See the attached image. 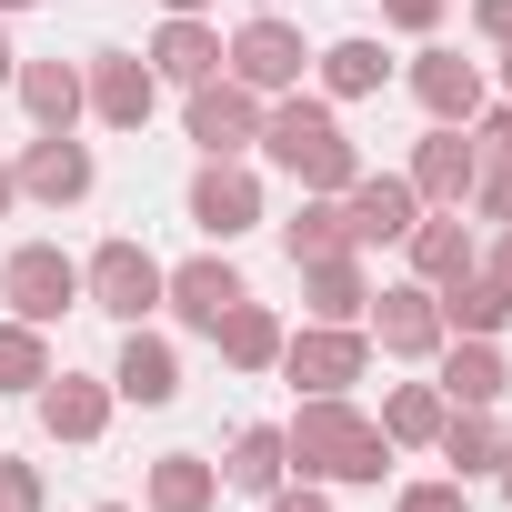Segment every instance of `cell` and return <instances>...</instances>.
Listing matches in <instances>:
<instances>
[{
    "label": "cell",
    "mask_w": 512,
    "mask_h": 512,
    "mask_svg": "<svg viewBox=\"0 0 512 512\" xmlns=\"http://www.w3.org/2000/svg\"><path fill=\"white\" fill-rule=\"evenodd\" d=\"M282 442H292V472L322 482V492H362V482L392 472V442H382L372 412H352V392H312V402L282 422Z\"/></svg>",
    "instance_id": "6da1fadb"
},
{
    "label": "cell",
    "mask_w": 512,
    "mask_h": 512,
    "mask_svg": "<svg viewBox=\"0 0 512 512\" xmlns=\"http://www.w3.org/2000/svg\"><path fill=\"white\" fill-rule=\"evenodd\" d=\"M251 151H272L302 191H352V171H362V151H352V131H342V111L322 101V91H282V101H262V141Z\"/></svg>",
    "instance_id": "7a4b0ae2"
},
{
    "label": "cell",
    "mask_w": 512,
    "mask_h": 512,
    "mask_svg": "<svg viewBox=\"0 0 512 512\" xmlns=\"http://www.w3.org/2000/svg\"><path fill=\"white\" fill-rule=\"evenodd\" d=\"M302 402L312 392H352L362 372H372V332L362 322H302V332H282V362H272Z\"/></svg>",
    "instance_id": "3957f363"
},
{
    "label": "cell",
    "mask_w": 512,
    "mask_h": 512,
    "mask_svg": "<svg viewBox=\"0 0 512 512\" xmlns=\"http://www.w3.org/2000/svg\"><path fill=\"white\" fill-rule=\"evenodd\" d=\"M221 71L241 81V91H262V101H282V91H302V71H312V51H302V31L282 21V11H251L231 41H221Z\"/></svg>",
    "instance_id": "277c9868"
},
{
    "label": "cell",
    "mask_w": 512,
    "mask_h": 512,
    "mask_svg": "<svg viewBox=\"0 0 512 512\" xmlns=\"http://www.w3.org/2000/svg\"><path fill=\"white\" fill-rule=\"evenodd\" d=\"M81 302H91V312H111V322L131 332V322H151V312H161V262H151L131 231H111L91 262H81Z\"/></svg>",
    "instance_id": "5b68a950"
},
{
    "label": "cell",
    "mask_w": 512,
    "mask_h": 512,
    "mask_svg": "<svg viewBox=\"0 0 512 512\" xmlns=\"http://www.w3.org/2000/svg\"><path fill=\"white\" fill-rule=\"evenodd\" d=\"M181 131H191L201 161H241L251 141H262V91H241L231 71H211V81L181 91Z\"/></svg>",
    "instance_id": "8992f818"
},
{
    "label": "cell",
    "mask_w": 512,
    "mask_h": 512,
    "mask_svg": "<svg viewBox=\"0 0 512 512\" xmlns=\"http://www.w3.org/2000/svg\"><path fill=\"white\" fill-rule=\"evenodd\" d=\"M0 302H11V322H61V312H81V262L61 241H21L11 262H0Z\"/></svg>",
    "instance_id": "52a82bcc"
},
{
    "label": "cell",
    "mask_w": 512,
    "mask_h": 512,
    "mask_svg": "<svg viewBox=\"0 0 512 512\" xmlns=\"http://www.w3.org/2000/svg\"><path fill=\"white\" fill-rule=\"evenodd\" d=\"M231 302H251V282L231 272V251H221V241H211V251H191V262H171V272H161V312H171L181 332H201V342L221 332V312H231Z\"/></svg>",
    "instance_id": "ba28073f"
},
{
    "label": "cell",
    "mask_w": 512,
    "mask_h": 512,
    "mask_svg": "<svg viewBox=\"0 0 512 512\" xmlns=\"http://www.w3.org/2000/svg\"><path fill=\"white\" fill-rule=\"evenodd\" d=\"M11 181H21V201H41V211H81V201L101 191V161H91V141H71V131H31V151L11 161Z\"/></svg>",
    "instance_id": "9c48e42d"
},
{
    "label": "cell",
    "mask_w": 512,
    "mask_h": 512,
    "mask_svg": "<svg viewBox=\"0 0 512 512\" xmlns=\"http://www.w3.org/2000/svg\"><path fill=\"white\" fill-rule=\"evenodd\" d=\"M181 211H191V231L201 241H241V231H262V181H251V161H201L191 171V191H181Z\"/></svg>",
    "instance_id": "30bf717a"
},
{
    "label": "cell",
    "mask_w": 512,
    "mask_h": 512,
    "mask_svg": "<svg viewBox=\"0 0 512 512\" xmlns=\"http://www.w3.org/2000/svg\"><path fill=\"white\" fill-rule=\"evenodd\" d=\"M362 332L392 352V362H432L452 332H442V302H432V282H382L372 302H362Z\"/></svg>",
    "instance_id": "8fae6325"
},
{
    "label": "cell",
    "mask_w": 512,
    "mask_h": 512,
    "mask_svg": "<svg viewBox=\"0 0 512 512\" xmlns=\"http://www.w3.org/2000/svg\"><path fill=\"white\" fill-rule=\"evenodd\" d=\"M81 101H91L101 131H141V121L161 111V81H151L141 51H91V61H81Z\"/></svg>",
    "instance_id": "7c38bea8"
},
{
    "label": "cell",
    "mask_w": 512,
    "mask_h": 512,
    "mask_svg": "<svg viewBox=\"0 0 512 512\" xmlns=\"http://www.w3.org/2000/svg\"><path fill=\"white\" fill-rule=\"evenodd\" d=\"M402 181L422 191V211H462V201H472V181H482L472 131H462V121H432V131L412 141V171H402Z\"/></svg>",
    "instance_id": "4fadbf2b"
},
{
    "label": "cell",
    "mask_w": 512,
    "mask_h": 512,
    "mask_svg": "<svg viewBox=\"0 0 512 512\" xmlns=\"http://www.w3.org/2000/svg\"><path fill=\"white\" fill-rule=\"evenodd\" d=\"M342 221H352V251H382V241H402V231L422 221V191H412L402 171H352Z\"/></svg>",
    "instance_id": "5bb4252c"
},
{
    "label": "cell",
    "mask_w": 512,
    "mask_h": 512,
    "mask_svg": "<svg viewBox=\"0 0 512 512\" xmlns=\"http://www.w3.org/2000/svg\"><path fill=\"white\" fill-rule=\"evenodd\" d=\"M111 402H141V412H171V402H181V352H171L151 322L121 332V352H111Z\"/></svg>",
    "instance_id": "9a60e30c"
},
{
    "label": "cell",
    "mask_w": 512,
    "mask_h": 512,
    "mask_svg": "<svg viewBox=\"0 0 512 512\" xmlns=\"http://www.w3.org/2000/svg\"><path fill=\"white\" fill-rule=\"evenodd\" d=\"M412 101H422L432 121H472V111L492 101V81H482V61H462V51L422 41V51H412Z\"/></svg>",
    "instance_id": "2e32d148"
},
{
    "label": "cell",
    "mask_w": 512,
    "mask_h": 512,
    "mask_svg": "<svg viewBox=\"0 0 512 512\" xmlns=\"http://www.w3.org/2000/svg\"><path fill=\"white\" fill-rule=\"evenodd\" d=\"M432 362H442V372H432V382H442V402H462V412H492V402L512 392V362H502V342H472V332H452Z\"/></svg>",
    "instance_id": "e0dca14e"
},
{
    "label": "cell",
    "mask_w": 512,
    "mask_h": 512,
    "mask_svg": "<svg viewBox=\"0 0 512 512\" xmlns=\"http://www.w3.org/2000/svg\"><path fill=\"white\" fill-rule=\"evenodd\" d=\"M31 402H41V432H51V442H101V432H111V372H101V382H91V372H51Z\"/></svg>",
    "instance_id": "ac0fdd59"
},
{
    "label": "cell",
    "mask_w": 512,
    "mask_h": 512,
    "mask_svg": "<svg viewBox=\"0 0 512 512\" xmlns=\"http://www.w3.org/2000/svg\"><path fill=\"white\" fill-rule=\"evenodd\" d=\"M402 251H412V282H432V292H442V282H462V272L482 262V241H472V221H462V211H422V221L402 231Z\"/></svg>",
    "instance_id": "d6986e66"
},
{
    "label": "cell",
    "mask_w": 512,
    "mask_h": 512,
    "mask_svg": "<svg viewBox=\"0 0 512 512\" xmlns=\"http://www.w3.org/2000/svg\"><path fill=\"white\" fill-rule=\"evenodd\" d=\"M11 91H21L31 131H81V111H91V101H81V61H61V51H51V61H21Z\"/></svg>",
    "instance_id": "ffe728a7"
},
{
    "label": "cell",
    "mask_w": 512,
    "mask_h": 512,
    "mask_svg": "<svg viewBox=\"0 0 512 512\" xmlns=\"http://www.w3.org/2000/svg\"><path fill=\"white\" fill-rule=\"evenodd\" d=\"M141 512H221V462L211 452H161L141 472Z\"/></svg>",
    "instance_id": "44dd1931"
},
{
    "label": "cell",
    "mask_w": 512,
    "mask_h": 512,
    "mask_svg": "<svg viewBox=\"0 0 512 512\" xmlns=\"http://www.w3.org/2000/svg\"><path fill=\"white\" fill-rule=\"evenodd\" d=\"M292 482V442H282V422H241L231 432V452H221V492H282Z\"/></svg>",
    "instance_id": "7402d4cb"
},
{
    "label": "cell",
    "mask_w": 512,
    "mask_h": 512,
    "mask_svg": "<svg viewBox=\"0 0 512 512\" xmlns=\"http://www.w3.org/2000/svg\"><path fill=\"white\" fill-rule=\"evenodd\" d=\"M312 81H322V101H372V91L392 81V51L362 41V31H352V41H322V51H312Z\"/></svg>",
    "instance_id": "603a6c76"
},
{
    "label": "cell",
    "mask_w": 512,
    "mask_h": 512,
    "mask_svg": "<svg viewBox=\"0 0 512 512\" xmlns=\"http://www.w3.org/2000/svg\"><path fill=\"white\" fill-rule=\"evenodd\" d=\"M362 302H372V272H362V251L302 262V312H312V322H362Z\"/></svg>",
    "instance_id": "cb8c5ba5"
},
{
    "label": "cell",
    "mask_w": 512,
    "mask_h": 512,
    "mask_svg": "<svg viewBox=\"0 0 512 512\" xmlns=\"http://www.w3.org/2000/svg\"><path fill=\"white\" fill-rule=\"evenodd\" d=\"M141 61H151V81H181V91H191V81L221 71V31H211V21H161Z\"/></svg>",
    "instance_id": "d4e9b609"
},
{
    "label": "cell",
    "mask_w": 512,
    "mask_h": 512,
    "mask_svg": "<svg viewBox=\"0 0 512 512\" xmlns=\"http://www.w3.org/2000/svg\"><path fill=\"white\" fill-rule=\"evenodd\" d=\"M502 442H512V432H502L492 412H462V402H452V412H442V432H432V452L452 462V482H492Z\"/></svg>",
    "instance_id": "484cf974"
},
{
    "label": "cell",
    "mask_w": 512,
    "mask_h": 512,
    "mask_svg": "<svg viewBox=\"0 0 512 512\" xmlns=\"http://www.w3.org/2000/svg\"><path fill=\"white\" fill-rule=\"evenodd\" d=\"M211 342H221L231 372H272V362H282V312H272V302H231Z\"/></svg>",
    "instance_id": "4316f807"
},
{
    "label": "cell",
    "mask_w": 512,
    "mask_h": 512,
    "mask_svg": "<svg viewBox=\"0 0 512 512\" xmlns=\"http://www.w3.org/2000/svg\"><path fill=\"white\" fill-rule=\"evenodd\" d=\"M442 412H452L442 382H392V392H382V442H392V452H432Z\"/></svg>",
    "instance_id": "83f0119b"
},
{
    "label": "cell",
    "mask_w": 512,
    "mask_h": 512,
    "mask_svg": "<svg viewBox=\"0 0 512 512\" xmlns=\"http://www.w3.org/2000/svg\"><path fill=\"white\" fill-rule=\"evenodd\" d=\"M282 251H292V272H302V262H332V251H352L342 201H332V191H302V211L282 221Z\"/></svg>",
    "instance_id": "f1b7e54d"
},
{
    "label": "cell",
    "mask_w": 512,
    "mask_h": 512,
    "mask_svg": "<svg viewBox=\"0 0 512 512\" xmlns=\"http://www.w3.org/2000/svg\"><path fill=\"white\" fill-rule=\"evenodd\" d=\"M432 302H442V332H472V342H492V332H502V322H512V302H502V292H492V282H482V262H472V272H462V282H442V292H432Z\"/></svg>",
    "instance_id": "f546056e"
},
{
    "label": "cell",
    "mask_w": 512,
    "mask_h": 512,
    "mask_svg": "<svg viewBox=\"0 0 512 512\" xmlns=\"http://www.w3.org/2000/svg\"><path fill=\"white\" fill-rule=\"evenodd\" d=\"M51 372H61V362H51V332H41V322H0V392L31 402Z\"/></svg>",
    "instance_id": "4dcf8cb0"
},
{
    "label": "cell",
    "mask_w": 512,
    "mask_h": 512,
    "mask_svg": "<svg viewBox=\"0 0 512 512\" xmlns=\"http://www.w3.org/2000/svg\"><path fill=\"white\" fill-rule=\"evenodd\" d=\"M462 131H472V161H482L492 181H512V101H482Z\"/></svg>",
    "instance_id": "1f68e13d"
},
{
    "label": "cell",
    "mask_w": 512,
    "mask_h": 512,
    "mask_svg": "<svg viewBox=\"0 0 512 512\" xmlns=\"http://www.w3.org/2000/svg\"><path fill=\"white\" fill-rule=\"evenodd\" d=\"M392 512H472V482H452V472H442V482H402Z\"/></svg>",
    "instance_id": "d6a6232c"
},
{
    "label": "cell",
    "mask_w": 512,
    "mask_h": 512,
    "mask_svg": "<svg viewBox=\"0 0 512 512\" xmlns=\"http://www.w3.org/2000/svg\"><path fill=\"white\" fill-rule=\"evenodd\" d=\"M41 502H51L41 462H11V452H0V512H41Z\"/></svg>",
    "instance_id": "836d02e7"
},
{
    "label": "cell",
    "mask_w": 512,
    "mask_h": 512,
    "mask_svg": "<svg viewBox=\"0 0 512 512\" xmlns=\"http://www.w3.org/2000/svg\"><path fill=\"white\" fill-rule=\"evenodd\" d=\"M442 11H452V0H382V21H392V31H412V41H422V31H442Z\"/></svg>",
    "instance_id": "e575fe53"
},
{
    "label": "cell",
    "mask_w": 512,
    "mask_h": 512,
    "mask_svg": "<svg viewBox=\"0 0 512 512\" xmlns=\"http://www.w3.org/2000/svg\"><path fill=\"white\" fill-rule=\"evenodd\" d=\"M262 512H332V492L322 482H282V492H262Z\"/></svg>",
    "instance_id": "d590c367"
},
{
    "label": "cell",
    "mask_w": 512,
    "mask_h": 512,
    "mask_svg": "<svg viewBox=\"0 0 512 512\" xmlns=\"http://www.w3.org/2000/svg\"><path fill=\"white\" fill-rule=\"evenodd\" d=\"M482 282L512 302V231H492V241H482Z\"/></svg>",
    "instance_id": "8d00e7d4"
},
{
    "label": "cell",
    "mask_w": 512,
    "mask_h": 512,
    "mask_svg": "<svg viewBox=\"0 0 512 512\" xmlns=\"http://www.w3.org/2000/svg\"><path fill=\"white\" fill-rule=\"evenodd\" d=\"M472 31L502 51V41H512V0H472Z\"/></svg>",
    "instance_id": "74e56055"
},
{
    "label": "cell",
    "mask_w": 512,
    "mask_h": 512,
    "mask_svg": "<svg viewBox=\"0 0 512 512\" xmlns=\"http://www.w3.org/2000/svg\"><path fill=\"white\" fill-rule=\"evenodd\" d=\"M11 71H21V51H11V31H0V91H11Z\"/></svg>",
    "instance_id": "f35d334b"
},
{
    "label": "cell",
    "mask_w": 512,
    "mask_h": 512,
    "mask_svg": "<svg viewBox=\"0 0 512 512\" xmlns=\"http://www.w3.org/2000/svg\"><path fill=\"white\" fill-rule=\"evenodd\" d=\"M161 11H171V21H201V11H211V0H161Z\"/></svg>",
    "instance_id": "ab89813d"
},
{
    "label": "cell",
    "mask_w": 512,
    "mask_h": 512,
    "mask_svg": "<svg viewBox=\"0 0 512 512\" xmlns=\"http://www.w3.org/2000/svg\"><path fill=\"white\" fill-rule=\"evenodd\" d=\"M492 482H502V502H512V442H502V462H492Z\"/></svg>",
    "instance_id": "60d3db41"
},
{
    "label": "cell",
    "mask_w": 512,
    "mask_h": 512,
    "mask_svg": "<svg viewBox=\"0 0 512 512\" xmlns=\"http://www.w3.org/2000/svg\"><path fill=\"white\" fill-rule=\"evenodd\" d=\"M11 201H21V181H11V161H0V211H11Z\"/></svg>",
    "instance_id": "b9f144b4"
},
{
    "label": "cell",
    "mask_w": 512,
    "mask_h": 512,
    "mask_svg": "<svg viewBox=\"0 0 512 512\" xmlns=\"http://www.w3.org/2000/svg\"><path fill=\"white\" fill-rule=\"evenodd\" d=\"M492 71H502V101H512V41H502V61H492Z\"/></svg>",
    "instance_id": "7bdbcfd3"
},
{
    "label": "cell",
    "mask_w": 512,
    "mask_h": 512,
    "mask_svg": "<svg viewBox=\"0 0 512 512\" xmlns=\"http://www.w3.org/2000/svg\"><path fill=\"white\" fill-rule=\"evenodd\" d=\"M11 11H31V0H0V21H11Z\"/></svg>",
    "instance_id": "ee69618b"
},
{
    "label": "cell",
    "mask_w": 512,
    "mask_h": 512,
    "mask_svg": "<svg viewBox=\"0 0 512 512\" xmlns=\"http://www.w3.org/2000/svg\"><path fill=\"white\" fill-rule=\"evenodd\" d=\"M91 512H131V502H91Z\"/></svg>",
    "instance_id": "f6af8a7d"
},
{
    "label": "cell",
    "mask_w": 512,
    "mask_h": 512,
    "mask_svg": "<svg viewBox=\"0 0 512 512\" xmlns=\"http://www.w3.org/2000/svg\"><path fill=\"white\" fill-rule=\"evenodd\" d=\"M251 11H272V0H251Z\"/></svg>",
    "instance_id": "bcb514c9"
}]
</instances>
